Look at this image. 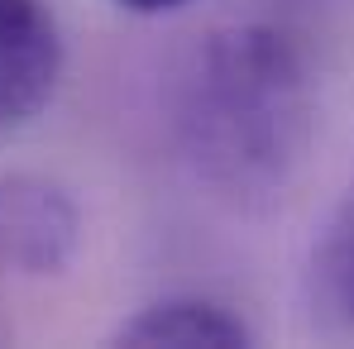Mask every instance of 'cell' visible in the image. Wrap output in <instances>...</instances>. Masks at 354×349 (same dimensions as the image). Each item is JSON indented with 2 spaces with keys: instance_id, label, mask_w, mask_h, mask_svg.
Listing matches in <instances>:
<instances>
[{
  "instance_id": "1",
  "label": "cell",
  "mask_w": 354,
  "mask_h": 349,
  "mask_svg": "<svg viewBox=\"0 0 354 349\" xmlns=\"http://www.w3.org/2000/svg\"><path fill=\"white\" fill-rule=\"evenodd\" d=\"M311 120L306 58L268 24L211 34L177 82V149L196 182L235 206H268L288 191L311 144Z\"/></svg>"
},
{
  "instance_id": "2",
  "label": "cell",
  "mask_w": 354,
  "mask_h": 349,
  "mask_svg": "<svg viewBox=\"0 0 354 349\" xmlns=\"http://www.w3.org/2000/svg\"><path fill=\"white\" fill-rule=\"evenodd\" d=\"M82 211L39 173H0V273L58 278L77 258Z\"/></svg>"
},
{
  "instance_id": "3",
  "label": "cell",
  "mask_w": 354,
  "mask_h": 349,
  "mask_svg": "<svg viewBox=\"0 0 354 349\" xmlns=\"http://www.w3.org/2000/svg\"><path fill=\"white\" fill-rule=\"evenodd\" d=\"M62 77V34L44 0H0V134L29 124Z\"/></svg>"
},
{
  "instance_id": "4",
  "label": "cell",
  "mask_w": 354,
  "mask_h": 349,
  "mask_svg": "<svg viewBox=\"0 0 354 349\" xmlns=\"http://www.w3.org/2000/svg\"><path fill=\"white\" fill-rule=\"evenodd\" d=\"M120 345H173V349H239L254 345V330L239 321L230 306L206 296H168L144 306L120 326Z\"/></svg>"
},
{
  "instance_id": "5",
  "label": "cell",
  "mask_w": 354,
  "mask_h": 349,
  "mask_svg": "<svg viewBox=\"0 0 354 349\" xmlns=\"http://www.w3.org/2000/svg\"><path fill=\"white\" fill-rule=\"evenodd\" d=\"M311 278H316L321 306L340 326H354V201L326 225L311 258Z\"/></svg>"
},
{
  "instance_id": "6",
  "label": "cell",
  "mask_w": 354,
  "mask_h": 349,
  "mask_svg": "<svg viewBox=\"0 0 354 349\" xmlns=\"http://www.w3.org/2000/svg\"><path fill=\"white\" fill-rule=\"evenodd\" d=\"M120 5L134 15H168V10H182L187 0H120Z\"/></svg>"
}]
</instances>
